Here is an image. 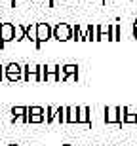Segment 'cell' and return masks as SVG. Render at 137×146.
<instances>
[{"label": "cell", "instance_id": "obj_1", "mask_svg": "<svg viewBox=\"0 0 137 146\" xmlns=\"http://www.w3.org/2000/svg\"><path fill=\"white\" fill-rule=\"evenodd\" d=\"M49 38H53V27L49 23H36V48H40Z\"/></svg>", "mask_w": 137, "mask_h": 146}, {"label": "cell", "instance_id": "obj_2", "mask_svg": "<svg viewBox=\"0 0 137 146\" xmlns=\"http://www.w3.org/2000/svg\"><path fill=\"white\" fill-rule=\"evenodd\" d=\"M4 78L8 82H19L23 80V66L19 63H10V65L4 66Z\"/></svg>", "mask_w": 137, "mask_h": 146}, {"label": "cell", "instance_id": "obj_3", "mask_svg": "<svg viewBox=\"0 0 137 146\" xmlns=\"http://www.w3.org/2000/svg\"><path fill=\"white\" fill-rule=\"evenodd\" d=\"M15 40V27L13 23H2L0 25V48H4L8 42Z\"/></svg>", "mask_w": 137, "mask_h": 146}, {"label": "cell", "instance_id": "obj_4", "mask_svg": "<svg viewBox=\"0 0 137 146\" xmlns=\"http://www.w3.org/2000/svg\"><path fill=\"white\" fill-rule=\"evenodd\" d=\"M53 38L59 40V42L72 40V27L67 25V23H57V25L53 27Z\"/></svg>", "mask_w": 137, "mask_h": 146}, {"label": "cell", "instance_id": "obj_5", "mask_svg": "<svg viewBox=\"0 0 137 146\" xmlns=\"http://www.w3.org/2000/svg\"><path fill=\"white\" fill-rule=\"evenodd\" d=\"M23 80L25 82H40V65H25L23 66Z\"/></svg>", "mask_w": 137, "mask_h": 146}, {"label": "cell", "instance_id": "obj_6", "mask_svg": "<svg viewBox=\"0 0 137 146\" xmlns=\"http://www.w3.org/2000/svg\"><path fill=\"white\" fill-rule=\"evenodd\" d=\"M46 119L42 106H31L27 112V123H42Z\"/></svg>", "mask_w": 137, "mask_h": 146}, {"label": "cell", "instance_id": "obj_7", "mask_svg": "<svg viewBox=\"0 0 137 146\" xmlns=\"http://www.w3.org/2000/svg\"><path fill=\"white\" fill-rule=\"evenodd\" d=\"M105 121L109 125H122L120 123V114H118V106H107L105 108Z\"/></svg>", "mask_w": 137, "mask_h": 146}, {"label": "cell", "instance_id": "obj_8", "mask_svg": "<svg viewBox=\"0 0 137 146\" xmlns=\"http://www.w3.org/2000/svg\"><path fill=\"white\" fill-rule=\"evenodd\" d=\"M27 106H13L11 108V121H21V123H27Z\"/></svg>", "mask_w": 137, "mask_h": 146}, {"label": "cell", "instance_id": "obj_9", "mask_svg": "<svg viewBox=\"0 0 137 146\" xmlns=\"http://www.w3.org/2000/svg\"><path fill=\"white\" fill-rule=\"evenodd\" d=\"M57 65H46L44 66V80L49 82V84H55L59 82V74H57Z\"/></svg>", "mask_w": 137, "mask_h": 146}, {"label": "cell", "instance_id": "obj_10", "mask_svg": "<svg viewBox=\"0 0 137 146\" xmlns=\"http://www.w3.org/2000/svg\"><path fill=\"white\" fill-rule=\"evenodd\" d=\"M78 123H86V125L92 123V119H90V108H88V106H78Z\"/></svg>", "mask_w": 137, "mask_h": 146}, {"label": "cell", "instance_id": "obj_11", "mask_svg": "<svg viewBox=\"0 0 137 146\" xmlns=\"http://www.w3.org/2000/svg\"><path fill=\"white\" fill-rule=\"evenodd\" d=\"M67 123H78V106H67Z\"/></svg>", "mask_w": 137, "mask_h": 146}, {"label": "cell", "instance_id": "obj_12", "mask_svg": "<svg viewBox=\"0 0 137 146\" xmlns=\"http://www.w3.org/2000/svg\"><path fill=\"white\" fill-rule=\"evenodd\" d=\"M25 38L34 42V46H36V23H31L25 27Z\"/></svg>", "mask_w": 137, "mask_h": 146}, {"label": "cell", "instance_id": "obj_13", "mask_svg": "<svg viewBox=\"0 0 137 146\" xmlns=\"http://www.w3.org/2000/svg\"><path fill=\"white\" fill-rule=\"evenodd\" d=\"M112 25H99V40H110Z\"/></svg>", "mask_w": 137, "mask_h": 146}, {"label": "cell", "instance_id": "obj_14", "mask_svg": "<svg viewBox=\"0 0 137 146\" xmlns=\"http://www.w3.org/2000/svg\"><path fill=\"white\" fill-rule=\"evenodd\" d=\"M44 116H46V121H48V123L55 121V118H57V108H53V106H46L44 108Z\"/></svg>", "mask_w": 137, "mask_h": 146}, {"label": "cell", "instance_id": "obj_15", "mask_svg": "<svg viewBox=\"0 0 137 146\" xmlns=\"http://www.w3.org/2000/svg\"><path fill=\"white\" fill-rule=\"evenodd\" d=\"M63 70H65L67 78H69V76H74V78H78V66H76V65H65V66H63Z\"/></svg>", "mask_w": 137, "mask_h": 146}, {"label": "cell", "instance_id": "obj_16", "mask_svg": "<svg viewBox=\"0 0 137 146\" xmlns=\"http://www.w3.org/2000/svg\"><path fill=\"white\" fill-rule=\"evenodd\" d=\"M57 121L59 123H67V106H59L57 108Z\"/></svg>", "mask_w": 137, "mask_h": 146}, {"label": "cell", "instance_id": "obj_17", "mask_svg": "<svg viewBox=\"0 0 137 146\" xmlns=\"http://www.w3.org/2000/svg\"><path fill=\"white\" fill-rule=\"evenodd\" d=\"M72 40H76V42H82L84 40V33H82V29L78 27V25L72 27Z\"/></svg>", "mask_w": 137, "mask_h": 146}, {"label": "cell", "instance_id": "obj_18", "mask_svg": "<svg viewBox=\"0 0 137 146\" xmlns=\"http://www.w3.org/2000/svg\"><path fill=\"white\" fill-rule=\"evenodd\" d=\"M13 27H15V42L25 40V27L23 25H13Z\"/></svg>", "mask_w": 137, "mask_h": 146}, {"label": "cell", "instance_id": "obj_19", "mask_svg": "<svg viewBox=\"0 0 137 146\" xmlns=\"http://www.w3.org/2000/svg\"><path fill=\"white\" fill-rule=\"evenodd\" d=\"M110 40H120V27L118 25H112V31H110Z\"/></svg>", "mask_w": 137, "mask_h": 146}, {"label": "cell", "instance_id": "obj_20", "mask_svg": "<svg viewBox=\"0 0 137 146\" xmlns=\"http://www.w3.org/2000/svg\"><path fill=\"white\" fill-rule=\"evenodd\" d=\"M124 123H137V114H128L124 116Z\"/></svg>", "mask_w": 137, "mask_h": 146}, {"label": "cell", "instance_id": "obj_21", "mask_svg": "<svg viewBox=\"0 0 137 146\" xmlns=\"http://www.w3.org/2000/svg\"><path fill=\"white\" fill-rule=\"evenodd\" d=\"M2 78H4V66H0V82H2Z\"/></svg>", "mask_w": 137, "mask_h": 146}, {"label": "cell", "instance_id": "obj_22", "mask_svg": "<svg viewBox=\"0 0 137 146\" xmlns=\"http://www.w3.org/2000/svg\"><path fill=\"white\" fill-rule=\"evenodd\" d=\"M133 38L137 40V23H135V27H133Z\"/></svg>", "mask_w": 137, "mask_h": 146}, {"label": "cell", "instance_id": "obj_23", "mask_svg": "<svg viewBox=\"0 0 137 146\" xmlns=\"http://www.w3.org/2000/svg\"><path fill=\"white\" fill-rule=\"evenodd\" d=\"M57 2V0H49V8H53V4Z\"/></svg>", "mask_w": 137, "mask_h": 146}, {"label": "cell", "instance_id": "obj_24", "mask_svg": "<svg viewBox=\"0 0 137 146\" xmlns=\"http://www.w3.org/2000/svg\"><path fill=\"white\" fill-rule=\"evenodd\" d=\"M101 2H103V4H107V2H109V0H101Z\"/></svg>", "mask_w": 137, "mask_h": 146}, {"label": "cell", "instance_id": "obj_25", "mask_svg": "<svg viewBox=\"0 0 137 146\" xmlns=\"http://www.w3.org/2000/svg\"><path fill=\"white\" fill-rule=\"evenodd\" d=\"M8 2H11V4H15V2H13V0H8Z\"/></svg>", "mask_w": 137, "mask_h": 146}, {"label": "cell", "instance_id": "obj_26", "mask_svg": "<svg viewBox=\"0 0 137 146\" xmlns=\"http://www.w3.org/2000/svg\"><path fill=\"white\" fill-rule=\"evenodd\" d=\"M10 146H17V144H10Z\"/></svg>", "mask_w": 137, "mask_h": 146}, {"label": "cell", "instance_id": "obj_27", "mask_svg": "<svg viewBox=\"0 0 137 146\" xmlns=\"http://www.w3.org/2000/svg\"><path fill=\"white\" fill-rule=\"evenodd\" d=\"M0 121H2V116H0Z\"/></svg>", "mask_w": 137, "mask_h": 146}, {"label": "cell", "instance_id": "obj_28", "mask_svg": "<svg viewBox=\"0 0 137 146\" xmlns=\"http://www.w3.org/2000/svg\"><path fill=\"white\" fill-rule=\"evenodd\" d=\"M65 146H71V144H65Z\"/></svg>", "mask_w": 137, "mask_h": 146}, {"label": "cell", "instance_id": "obj_29", "mask_svg": "<svg viewBox=\"0 0 137 146\" xmlns=\"http://www.w3.org/2000/svg\"><path fill=\"white\" fill-rule=\"evenodd\" d=\"M80 146H86V144H80Z\"/></svg>", "mask_w": 137, "mask_h": 146}, {"label": "cell", "instance_id": "obj_30", "mask_svg": "<svg viewBox=\"0 0 137 146\" xmlns=\"http://www.w3.org/2000/svg\"><path fill=\"white\" fill-rule=\"evenodd\" d=\"M13 2H17V0H13Z\"/></svg>", "mask_w": 137, "mask_h": 146}, {"label": "cell", "instance_id": "obj_31", "mask_svg": "<svg viewBox=\"0 0 137 146\" xmlns=\"http://www.w3.org/2000/svg\"><path fill=\"white\" fill-rule=\"evenodd\" d=\"M92 2H95V0H92Z\"/></svg>", "mask_w": 137, "mask_h": 146}, {"label": "cell", "instance_id": "obj_32", "mask_svg": "<svg viewBox=\"0 0 137 146\" xmlns=\"http://www.w3.org/2000/svg\"><path fill=\"white\" fill-rule=\"evenodd\" d=\"M29 146H33V144H29Z\"/></svg>", "mask_w": 137, "mask_h": 146}, {"label": "cell", "instance_id": "obj_33", "mask_svg": "<svg viewBox=\"0 0 137 146\" xmlns=\"http://www.w3.org/2000/svg\"><path fill=\"white\" fill-rule=\"evenodd\" d=\"M135 23H137V19H135Z\"/></svg>", "mask_w": 137, "mask_h": 146}, {"label": "cell", "instance_id": "obj_34", "mask_svg": "<svg viewBox=\"0 0 137 146\" xmlns=\"http://www.w3.org/2000/svg\"><path fill=\"white\" fill-rule=\"evenodd\" d=\"M135 2H137V0H135Z\"/></svg>", "mask_w": 137, "mask_h": 146}]
</instances>
